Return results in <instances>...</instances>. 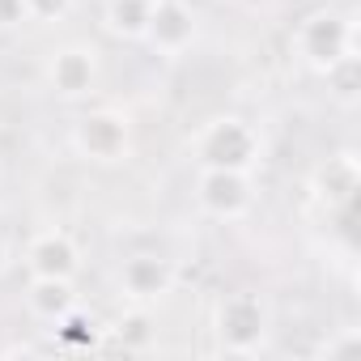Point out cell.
<instances>
[{"mask_svg": "<svg viewBox=\"0 0 361 361\" xmlns=\"http://www.w3.org/2000/svg\"><path fill=\"white\" fill-rule=\"evenodd\" d=\"M149 9H153V0H106L102 26H106V35H115L123 43H140L145 26H149Z\"/></svg>", "mask_w": 361, "mask_h": 361, "instance_id": "7c38bea8", "label": "cell"}, {"mask_svg": "<svg viewBox=\"0 0 361 361\" xmlns=\"http://www.w3.org/2000/svg\"><path fill=\"white\" fill-rule=\"evenodd\" d=\"M26 310L30 319L56 327L68 310H77V293H73V281H56V276H30V289H26Z\"/></svg>", "mask_w": 361, "mask_h": 361, "instance_id": "30bf717a", "label": "cell"}, {"mask_svg": "<svg viewBox=\"0 0 361 361\" xmlns=\"http://www.w3.org/2000/svg\"><path fill=\"white\" fill-rule=\"evenodd\" d=\"M115 285H119V298H123L128 306L149 310L153 302H161V298L174 293L178 268H174V259H166V255H157V251H136V255H128V259L119 264Z\"/></svg>", "mask_w": 361, "mask_h": 361, "instance_id": "52a82bcc", "label": "cell"}, {"mask_svg": "<svg viewBox=\"0 0 361 361\" xmlns=\"http://www.w3.org/2000/svg\"><path fill=\"white\" fill-rule=\"evenodd\" d=\"M98 77H102V60H98V47L90 43H64L43 64L47 90L64 102H85L98 90Z\"/></svg>", "mask_w": 361, "mask_h": 361, "instance_id": "8992f818", "label": "cell"}, {"mask_svg": "<svg viewBox=\"0 0 361 361\" xmlns=\"http://www.w3.org/2000/svg\"><path fill=\"white\" fill-rule=\"evenodd\" d=\"M68 145L81 161H94V166H119L132 157V123L123 111H111V106H98V111H85L73 128H68Z\"/></svg>", "mask_w": 361, "mask_h": 361, "instance_id": "277c9868", "label": "cell"}, {"mask_svg": "<svg viewBox=\"0 0 361 361\" xmlns=\"http://www.w3.org/2000/svg\"><path fill=\"white\" fill-rule=\"evenodd\" d=\"M196 35H200V18H196V9L188 0H153L140 43L161 60H178V56L192 51Z\"/></svg>", "mask_w": 361, "mask_h": 361, "instance_id": "ba28073f", "label": "cell"}, {"mask_svg": "<svg viewBox=\"0 0 361 361\" xmlns=\"http://www.w3.org/2000/svg\"><path fill=\"white\" fill-rule=\"evenodd\" d=\"M18 22H26L22 0H0V26H18Z\"/></svg>", "mask_w": 361, "mask_h": 361, "instance_id": "5bb4252c", "label": "cell"}, {"mask_svg": "<svg viewBox=\"0 0 361 361\" xmlns=\"http://www.w3.org/2000/svg\"><path fill=\"white\" fill-rule=\"evenodd\" d=\"M196 204L213 221H243L255 209V178L247 170L196 166Z\"/></svg>", "mask_w": 361, "mask_h": 361, "instance_id": "5b68a950", "label": "cell"}, {"mask_svg": "<svg viewBox=\"0 0 361 361\" xmlns=\"http://www.w3.org/2000/svg\"><path fill=\"white\" fill-rule=\"evenodd\" d=\"M192 157H196V166H221V170H247L251 174L264 157V136L243 115H217L196 132Z\"/></svg>", "mask_w": 361, "mask_h": 361, "instance_id": "7a4b0ae2", "label": "cell"}, {"mask_svg": "<svg viewBox=\"0 0 361 361\" xmlns=\"http://www.w3.org/2000/svg\"><path fill=\"white\" fill-rule=\"evenodd\" d=\"M293 51L310 73L327 77L340 60L357 56V22H353V13H340V9H327V5L310 9L293 30Z\"/></svg>", "mask_w": 361, "mask_h": 361, "instance_id": "6da1fadb", "label": "cell"}, {"mask_svg": "<svg viewBox=\"0 0 361 361\" xmlns=\"http://www.w3.org/2000/svg\"><path fill=\"white\" fill-rule=\"evenodd\" d=\"M0 200H5V183H0Z\"/></svg>", "mask_w": 361, "mask_h": 361, "instance_id": "2e32d148", "label": "cell"}, {"mask_svg": "<svg viewBox=\"0 0 361 361\" xmlns=\"http://www.w3.org/2000/svg\"><path fill=\"white\" fill-rule=\"evenodd\" d=\"M9 264H13V255H9V243H5V234H0V276L9 272Z\"/></svg>", "mask_w": 361, "mask_h": 361, "instance_id": "9a60e30c", "label": "cell"}, {"mask_svg": "<svg viewBox=\"0 0 361 361\" xmlns=\"http://www.w3.org/2000/svg\"><path fill=\"white\" fill-rule=\"evenodd\" d=\"M353 192H357V157L353 153H336L314 170V196L327 209H348Z\"/></svg>", "mask_w": 361, "mask_h": 361, "instance_id": "8fae6325", "label": "cell"}, {"mask_svg": "<svg viewBox=\"0 0 361 361\" xmlns=\"http://www.w3.org/2000/svg\"><path fill=\"white\" fill-rule=\"evenodd\" d=\"M73 9H77V0H22L26 22H39V26H56V22H64Z\"/></svg>", "mask_w": 361, "mask_h": 361, "instance_id": "4fadbf2b", "label": "cell"}, {"mask_svg": "<svg viewBox=\"0 0 361 361\" xmlns=\"http://www.w3.org/2000/svg\"><path fill=\"white\" fill-rule=\"evenodd\" d=\"M26 272L30 276H56V281H73L81 272V247L73 243L68 230H39L30 243H26V255H22Z\"/></svg>", "mask_w": 361, "mask_h": 361, "instance_id": "9c48e42d", "label": "cell"}, {"mask_svg": "<svg viewBox=\"0 0 361 361\" xmlns=\"http://www.w3.org/2000/svg\"><path fill=\"white\" fill-rule=\"evenodd\" d=\"M268 331H272V310L255 289H234L213 310V336L221 353L255 357L268 344Z\"/></svg>", "mask_w": 361, "mask_h": 361, "instance_id": "3957f363", "label": "cell"}]
</instances>
